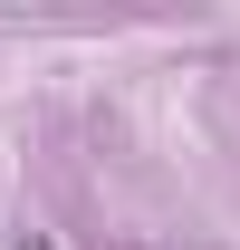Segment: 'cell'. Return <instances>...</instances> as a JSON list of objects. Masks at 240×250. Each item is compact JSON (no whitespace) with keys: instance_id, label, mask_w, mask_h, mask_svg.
I'll list each match as a JSON object with an SVG mask.
<instances>
[{"instance_id":"1","label":"cell","mask_w":240,"mask_h":250,"mask_svg":"<svg viewBox=\"0 0 240 250\" xmlns=\"http://www.w3.org/2000/svg\"><path fill=\"white\" fill-rule=\"evenodd\" d=\"M125 250H163V241H125Z\"/></svg>"}]
</instances>
